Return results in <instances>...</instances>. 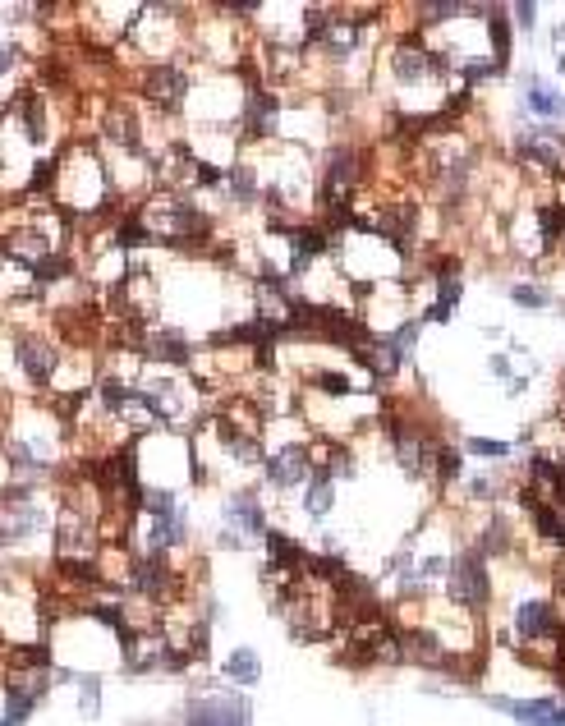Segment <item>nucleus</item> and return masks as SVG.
I'll return each instance as SVG.
<instances>
[{
    "mask_svg": "<svg viewBox=\"0 0 565 726\" xmlns=\"http://www.w3.org/2000/svg\"><path fill=\"white\" fill-rule=\"evenodd\" d=\"M446 602L460 607L469 616H483L492 607V566H487L483 556L474 547H464L460 556H451V570H446Z\"/></svg>",
    "mask_w": 565,
    "mask_h": 726,
    "instance_id": "obj_1",
    "label": "nucleus"
},
{
    "mask_svg": "<svg viewBox=\"0 0 565 726\" xmlns=\"http://www.w3.org/2000/svg\"><path fill=\"white\" fill-rule=\"evenodd\" d=\"M180 726H253V699L230 690H203L189 694L180 708Z\"/></svg>",
    "mask_w": 565,
    "mask_h": 726,
    "instance_id": "obj_2",
    "label": "nucleus"
},
{
    "mask_svg": "<svg viewBox=\"0 0 565 726\" xmlns=\"http://www.w3.org/2000/svg\"><path fill=\"white\" fill-rule=\"evenodd\" d=\"M313 478V451H308V437H290V442H281L276 451H267V460H262V488L272 492H299Z\"/></svg>",
    "mask_w": 565,
    "mask_h": 726,
    "instance_id": "obj_3",
    "label": "nucleus"
},
{
    "mask_svg": "<svg viewBox=\"0 0 565 726\" xmlns=\"http://www.w3.org/2000/svg\"><path fill=\"white\" fill-rule=\"evenodd\" d=\"M561 630V607L556 598H524L515 602V612H510V644L515 648H529L538 639H552Z\"/></svg>",
    "mask_w": 565,
    "mask_h": 726,
    "instance_id": "obj_4",
    "label": "nucleus"
},
{
    "mask_svg": "<svg viewBox=\"0 0 565 726\" xmlns=\"http://www.w3.org/2000/svg\"><path fill=\"white\" fill-rule=\"evenodd\" d=\"M221 524H230L244 543H262L267 538V501H262L258 488H235L226 497V506H221Z\"/></svg>",
    "mask_w": 565,
    "mask_h": 726,
    "instance_id": "obj_5",
    "label": "nucleus"
},
{
    "mask_svg": "<svg viewBox=\"0 0 565 726\" xmlns=\"http://www.w3.org/2000/svg\"><path fill=\"white\" fill-rule=\"evenodd\" d=\"M221 681H230L235 690H253V685L262 681V658H258V648H249V644L230 648L226 658H221Z\"/></svg>",
    "mask_w": 565,
    "mask_h": 726,
    "instance_id": "obj_6",
    "label": "nucleus"
},
{
    "mask_svg": "<svg viewBox=\"0 0 565 726\" xmlns=\"http://www.w3.org/2000/svg\"><path fill=\"white\" fill-rule=\"evenodd\" d=\"M304 515L313 524H327V515L336 511V478L327 474V469H313V478H308L304 488Z\"/></svg>",
    "mask_w": 565,
    "mask_h": 726,
    "instance_id": "obj_7",
    "label": "nucleus"
},
{
    "mask_svg": "<svg viewBox=\"0 0 565 726\" xmlns=\"http://www.w3.org/2000/svg\"><path fill=\"white\" fill-rule=\"evenodd\" d=\"M19 74H23V42L19 37H0V106L28 88V83H23V88L14 83Z\"/></svg>",
    "mask_w": 565,
    "mask_h": 726,
    "instance_id": "obj_8",
    "label": "nucleus"
},
{
    "mask_svg": "<svg viewBox=\"0 0 565 726\" xmlns=\"http://www.w3.org/2000/svg\"><path fill=\"white\" fill-rule=\"evenodd\" d=\"M506 299L515 308H529V313H547V308H556V295L552 290H543L538 281H510Z\"/></svg>",
    "mask_w": 565,
    "mask_h": 726,
    "instance_id": "obj_9",
    "label": "nucleus"
},
{
    "mask_svg": "<svg viewBox=\"0 0 565 726\" xmlns=\"http://www.w3.org/2000/svg\"><path fill=\"white\" fill-rule=\"evenodd\" d=\"M74 690H79V713L83 717L102 713V671H74Z\"/></svg>",
    "mask_w": 565,
    "mask_h": 726,
    "instance_id": "obj_10",
    "label": "nucleus"
},
{
    "mask_svg": "<svg viewBox=\"0 0 565 726\" xmlns=\"http://www.w3.org/2000/svg\"><path fill=\"white\" fill-rule=\"evenodd\" d=\"M460 451L478 455V460H510V455H515V442H497V437H464Z\"/></svg>",
    "mask_w": 565,
    "mask_h": 726,
    "instance_id": "obj_11",
    "label": "nucleus"
},
{
    "mask_svg": "<svg viewBox=\"0 0 565 726\" xmlns=\"http://www.w3.org/2000/svg\"><path fill=\"white\" fill-rule=\"evenodd\" d=\"M460 488L469 501H497V478L492 474H464Z\"/></svg>",
    "mask_w": 565,
    "mask_h": 726,
    "instance_id": "obj_12",
    "label": "nucleus"
},
{
    "mask_svg": "<svg viewBox=\"0 0 565 726\" xmlns=\"http://www.w3.org/2000/svg\"><path fill=\"white\" fill-rule=\"evenodd\" d=\"M487 373L497 377L501 386H506V382H515V377H520V373H515V354H506V350L487 354Z\"/></svg>",
    "mask_w": 565,
    "mask_h": 726,
    "instance_id": "obj_13",
    "label": "nucleus"
},
{
    "mask_svg": "<svg viewBox=\"0 0 565 726\" xmlns=\"http://www.w3.org/2000/svg\"><path fill=\"white\" fill-rule=\"evenodd\" d=\"M510 23H520L524 37H533L538 23H543V10H538V5H515V10H510Z\"/></svg>",
    "mask_w": 565,
    "mask_h": 726,
    "instance_id": "obj_14",
    "label": "nucleus"
},
{
    "mask_svg": "<svg viewBox=\"0 0 565 726\" xmlns=\"http://www.w3.org/2000/svg\"><path fill=\"white\" fill-rule=\"evenodd\" d=\"M212 543L221 547V552H244V547H249L244 538L235 534V529H230V524H216V538H212Z\"/></svg>",
    "mask_w": 565,
    "mask_h": 726,
    "instance_id": "obj_15",
    "label": "nucleus"
},
{
    "mask_svg": "<svg viewBox=\"0 0 565 726\" xmlns=\"http://www.w3.org/2000/svg\"><path fill=\"white\" fill-rule=\"evenodd\" d=\"M547 726H565V699H561V704H556V713L547 717Z\"/></svg>",
    "mask_w": 565,
    "mask_h": 726,
    "instance_id": "obj_16",
    "label": "nucleus"
},
{
    "mask_svg": "<svg viewBox=\"0 0 565 726\" xmlns=\"http://www.w3.org/2000/svg\"><path fill=\"white\" fill-rule=\"evenodd\" d=\"M556 69H561V74H565V51H561V56H556Z\"/></svg>",
    "mask_w": 565,
    "mask_h": 726,
    "instance_id": "obj_17",
    "label": "nucleus"
}]
</instances>
